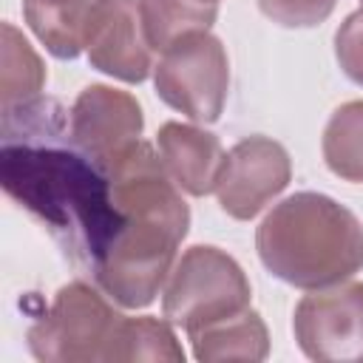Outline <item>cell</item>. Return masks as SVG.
<instances>
[{
    "label": "cell",
    "instance_id": "9",
    "mask_svg": "<svg viewBox=\"0 0 363 363\" xmlns=\"http://www.w3.org/2000/svg\"><path fill=\"white\" fill-rule=\"evenodd\" d=\"M142 128L145 116L136 96L102 82L85 85L68 111V133L74 145L102 167L136 145Z\"/></svg>",
    "mask_w": 363,
    "mask_h": 363
},
{
    "label": "cell",
    "instance_id": "18",
    "mask_svg": "<svg viewBox=\"0 0 363 363\" xmlns=\"http://www.w3.org/2000/svg\"><path fill=\"white\" fill-rule=\"evenodd\" d=\"M335 60L352 82L363 85V11L360 9L346 14V20L337 26V31H335Z\"/></svg>",
    "mask_w": 363,
    "mask_h": 363
},
{
    "label": "cell",
    "instance_id": "17",
    "mask_svg": "<svg viewBox=\"0 0 363 363\" xmlns=\"http://www.w3.org/2000/svg\"><path fill=\"white\" fill-rule=\"evenodd\" d=\"M258 9L284 28H312L323 23L337 0H255Z\"/></svg>",
    "mask_w": 363,
    "mask_h": 363
},
{
    "label": "cell",
    "instance_id": "7",
    "mask_svg": "<svg viewBox=\"0 0 363 363\" xmlns=\"http://www.w3.org/2000/svg\"><path fill=\"white\" fill-rule=\"evenodd\" d=\"M292 179V162L281 142L269 136H247L235 142L221 164L216 196L227 216L238 221L255 218Z\"/></svg>",
    "mask_w": 363,
    "mask_h": 363
},
{
    "label": "cell",
    "instance_id": "5",
    "mask_svg": "<svg viewBox=\"0 0 363 363\" xmlns=\"http://www.w3.org/2000/svg\"><path fill=\"white\" fill-rule=\"evenodd\" d=\"M153 85L164 105L199 125H213L224 111L230 88L227 48L210 31L187 34L162 51L153 65Z\"/></svg>",
    "mask_w": 363,
    "mask_h": 363
},
{
    "label": "cell",
    "instance_id": "12",
    "mask_svg": "<svg viewBox=\"0 0 363 363\" xmlns=\"http://www.w3.org/2000/svg\"><path fill=\"white\" fill-rule=\"evenodd\" d=\"M94 0H23V14L34 37L60 60L85 51V28Z\"/></svg>",
    "mask_w": 363,
    "mask_h": 363
},
{
    "label": "cell",
    "instance_id": "11",
    "mask_svg": "<svg viewBox=\"0 0 363 363\" xmlns=\"http://www.w3.org/2000/svg\"><path fill=\"white\" fill-rule=\"evenodd\" d=\"M193 357L201 363L218 360H264L269 354V332L255 309L235 312L187 332Z\"/></svg>",
    "mask_w": 363,
    "mask_h": 363
},
{
    "label": "cell",
    "instance_id": "8",
    "mask_svg": "<svg viewBox=\"0 0 363 363\" xmlns=\"http://www.w3.org/2000/svg\"><path fill=\"white\" fill-rule=\"evenodd\" d=\"M88 62L122 82H145L153 71V48L145 34L139 0H94L85 28Z\"/></svg>",
    "mask_w": 363,
    "mask_h": 363
},
{
    "label": "cell",
    "instance_id": "20",
    "mask_svg": "<svg viewBox=\"0 0 363 363\" xmlns=\"http://www.w3.org/2000/svg\"><path fill=\"white\" fill-rule=\"evenodd\" d=\"M210 3H218V0H210Z\"/></svg>",
    "mask_w": 363,
    "mask_h": 363
},
{
    "label": "cell",
    "instance_id": "1",
    "mask_svg": "<svg viewBox=\"0 0 363 363\" xmlns=\"http://www.w3.org/2000/svg\"><path fill=\"white\" fill-rule=\"evenodd\" d=\"M68 111L54 99L3 108V190L34 213L71 264L94 275L122 230L108 170L68 133Z\"/></svg>",
    "mask_w": 363,
    "mask_h": 363
},
{
    "label": "cell",
    "instance_id": "19",
    "mask_svg": "<svg viewBox=\"0 0 363 363\" xmlns=\"http://www.w3.org/2000/svg\"><path fill=\"white\" fill-rule=\"evenodd\" d=\"M360 11H363V0H360Z\"/></svg>",
    "mask_w": 363,
    "mask_h": 363
},
{
    "label": "cell",
    "instance_id": "16",
    "mask_svg": "<svg viewBox=\"0 0 363 363\" xmlns=\"http://www.w3.org/2000/svg\"><path fill=\"white\" fill-rule=\"evenodd\" d=\"M3 34V71H0V108L26 105L40 96L45 85V65L31 43L11 26H0Z\"/></svg>",
    "mask_w": 363,
    "mask_h": 363
},
{
    "label": "cell",
    "instance_id": "2",
    "mask_svg": "<svg viewBox=\"0 0 363 363\" xmlns=\"http://www.w3.org/2000/svg\"><path fill=\"white\" fill-rule=\"evenodd\" d=\"M267 272L298 289H323L363 269V224L323 193H295L278 201L255 230Z\"/></svg>",
    "mask_w": 363,
    "mask_h": 363
},
{
    "label": "cell",
    "instance_id": "13",
    "mask_svg": "<svg viewBox=\"0 0 363 363\" xmlns=\"http://www.w3.org/2000/svg\"><path fill=\"white\" fill-rule=\"evenodd\" d=\"M133 360L184 363V349L173 332V323L150 315L122 318L113 332L105 363H133Z\"/></svg>",
    "mask_w": 363,
    "mask_h": 363
},
{
    "label": "cell",
    "instance_id": "3",
    "mask_svg": "<svg viewBox=\"0 0 363 363\" xmlns=\"http://www.w3.org/2000/svg\"><path fill=\"white\" fill-rule=\"evenodd\" d=\"M250 298L252 289L241 264L218 247L196 244L184 250L170 269L162 292V312L173 326L193 332L250 309Z\"/></svg>",
    "mask_w": 363,
    "mask_h": 363
},
{
    "label": "cell",
    "instance_id": "4",
    "mask_svg": "<svg viewBox=\"0 0 363 363\" xmlns=\"http://www.w3.org/2000/svg\"><path fill=\"white\" fill-rule=\"evenodd\" d=\"M122 318L99 286L71 281L57 289L45 315L28 326L26 340L43 363H105Z\"/></svg>",
    "mask_w": 363,
    "mask_h": 363
},
{
    "label": "cell",
    "instance_id": "15",
    "mask_svg": "<svg viewBox=\"0 0 363 363\" xmlns=\"http://www.w3.org/2000/svg\"><path fill=\"white\" fill-rule=\"evenodd\" d=\"M326 167L343 179L363 184V99L335 108L320 139Z\"/></svg>",
    "mask_w": 363,
    "mask_h": 363
},
{
    "label": "cell",
    "instance_id": "10",
    "mask_svg": "<svg viewBox=\"0 0 363 363\" xmlns=\"http://www.w3.org/2000/svg\"><path fill=\"white\" fill-rule=\"evenodd\" d=\"M156 150L170 179L184 193L190 196L216 193V182L227 156L216 133L196 125L164 122L156 133Z\"/></svg>",
    "mask_w": 363,
    "mask_h": 363
},
{
    "label": "cell",
    "instance_id": "6",
    "mask_svg": "<svg viewBox=\"0 0 363 363\" xmlns=\"http://www.w3.org/2000/svg\"><path fill=\"white\" fill-rule=\"evenodd\" d=\"M292 332L318 363H363V281L309 289L295 306Z\"/></svg>",
    "mask_w": 363,
    "mask_h": 363
},
{
    "label": "cell",
    "instance_id": "14",
    "mask_svg": "<svg viewBox=\"0 0 363 363\" xmlns=\"http://www.w3.org/2000/svg\"><path fill=\"white\" fill-rule=\"evenodd\" d=\"M145 34L153 51H167L187 34L210 31L218 17V3L210 0H139Z\"/></svg>",
    "mask_w": 363,
    "mask_h": 363
}]
</instances>
